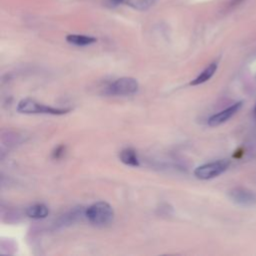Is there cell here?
Listing matches in <instances>:
<instances>
[{"mask_svg": "<svg viewBox=\"0 0 256 256\" xmlns=\"http://www.w3.org/2000/svg\"><path fill=\"white\" fill-rule=\"evenodd\" d=\"M85 216L93 225L104 226L112 222L114 218V210L109 203L98 201L85 210Z\"/></svg>", "mask_w": 256, "mask_h": 256, "instance_id": "1", "label": "cell"}, {"mask_svg": "<svg viewBox=\"0 0 256 256\" xmlns=\"http://www.w3.org/2000/svg\"><path fill=\"white\" fill-rule=\"evenodd\" d=\"M70 108H56L37 102L31 98H25L19 101L17 111L24 114H49V115H64L68 113Z\"/></svg>", "mask_w": 256, "mask_h": 256, "instance_id": "2", "label": "cell"}, {"mask_svg": "<svg viewBox=\"0 0 256 256\" xmlns=\"http://www.w3.org/2000/svg\"><path fill=\"white\" fill-rule=\"evenodd\" d=\"M139 89L138 81L133 77H121L110 83L106 88V93L113 96H131Z\"/></svg>", "mask_w": 256, "mask_h": 256, "instance_id": "3", "label": "cell"}, {"mask_svg": "<svg viewBox=\"0 0 256 256\" xmlns=\"http://www.w3.org/2000/svg\"><path fill=\"white\" fill-rule=\"evenodd\" d=\"M230 165L228 159H220L213 162H209L198 166L194 170V175L196 178L201 180H208L215 178L225 172Z\"/></svg>", "mask_w": 256, "mask_h": 256, "instance_id": "4", "label": "cell"}, {"mask_svg": "<svg viewBox=\"0 0 256 256\" xmlns=\"http://www.w3.org/2000/svg\"><path fill=\"white\" fill-rule=\"evenodd\" d=\"M230 200L243 207H251L256 204V194L245 188H234L228 192Z\"/></svg>", "mask_w": 256, "mask_h": 256, "instance_id": "5", "label": "cell"}, {"mask_svg": "<svg viewBox=\"0 0 256 256\" xmlns=\"http://www.w3.org/2000/svg\"><path fill=\"white\" fill-rule=\"evenodd\" d=\"M241 107H242V102L241 101L232 104L231 106L227 107L226 109L212 115L208 119V125L211 126V127H216V126H219V125L225 123L232 116H234L241 109Z\"/></svg>", "mask_w": 256, "mask_h": 256, "instance_id": "6", "label": "cell"}, {"mask_svg": "<svg viewBox=\"0 0 256 256\" xmlns=\"http://www.w3.org/2000/svg\"><path fill=\"white\" fill-rule=\"evenodd\" d=\"M109 4L115 6L119 4H126L136 10H147L151 6H153L157 0H108Z\"/></svg>", "mask_w": 256, "mask_h": 256, "instance_id": "7", "label": "cell"}, {"mask_svg": "<svg viewBox=\"0 0 256 256\" xmlns=\"http://www.w3.org/2000/svg\"><path fill=\"white\" fill-rule=\"evenodd\" d=\"M26 215L32 219H43L49 214V208L42 203L33 204L26 208Z\"/></svg>", "mask_w": 256, "mask_h": 256, "instance_id": "8", "label": "cell"}, {"mask_svg": "<svg viewBox=\"0 0 256 256\" xmlns=\"http://www.w3.org/2000/svg\"><path fill=\"white\" fill-rule=\"evenodd\" d=\"M217 62H212L211 64H209L195 79H193L190 82V85L192 86H196V85H200L202 83H205L206 81H208L216 72L217 70Z\"/></svg>", "mask_w": 256, "mask_h": 256, "instance_id": "9", "label": "cell"}, {"mask_svg": "<svg viewBox=\"0 0 256 256\" xmlns=\"http://www.w3.org/2000/svg\"><path fill=\"white\" fill-rule=\"evenodd\" d=\"M66 41L75 46H88L97 41L95 37L81 34H69L66 36Z\"/></svg>", "mask_w": 256, "mask_h": 256, "instance_id": "10", "label": "cell"}, {"mask_svg": "<svg viewBox=\"0 0 256 256\" xmlns=\"http://www.w3.org/2000/svg\"><path fill=\"white\" fill-rule=\"evenodd\" d=\"M119 158H120L121 162H123L124 164H126L128 166L138 167L140 165L137 153L132 148H125V149L121 150V152L119 154Z\"/></svg>", "mask_w": 256, "mask_h": 256, "instance_id": "11", "label": "cell"}, {"mask_svg": "<svg viewBox=\"0 0 256 256\" xmlns=\"http://www.w3.org/2000/svg\"><path fill=\"white\" fill-rule=\"evenodd\" d=\"M64 151H65V147L64 146H58L55 150H54V152H53V158H55V159H58V158H60L63 154H64Z\"/></svg>", "mask_w": 256, "mask_h": 256, "instance_id": "12", "label": "cell"}, {"mask_svg": "<svg viewBox=\"0 0 256 256\" xmlns=\"http://www.w3.org/2000/svg\"><path fill=\"white\" fill-rule=\"evenodd\" d=\"M254 116L256 118V105H255V108H254Z\"/></svg>", "mask_w": 256, "mask_h": 256, "instance_id": "13", "label": "cell"}]
</instances>
